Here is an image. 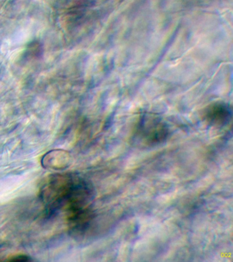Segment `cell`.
I'll return each instance as SVG.
<instances>
[{
	"instance_id": "1",
	"label": "cell",
	"mask_w": 233,
	"mask_h": 262,
	"mask_svg": "<svg viewBox=\"0 0 233 262\" xmlns=\"http://www.w3.org/2000/svg\"><path fill=\"white\" fill-rule=\"evenodd\" d=\"M40 196L49 213L64 209L69 222L93 211V186L79 176L69 174L52 176L43 186Z\"/></svg>"
},
{
	"instance_id": "3",
	"label": "cell",
	"mask_w": 233,
	"mask_h": 262,
	"mask_svg": "<svg viewBox=\"0 0 233 262\" xmlns=\"http://www.w3.org/2000/svg\"><path fill=\"white\" fill-rule=\"evenodd\" d=\"M206 120L212 124L222 126L226 124L231 118V112L226 104H215L208 108L206 113Z\"/></svg>"
},
{
	"instance_id": "2",
	"label": "cell",
	"mask_w": 233,
	"mask_h": 262,
	"mask_svg": "<svg viewBox=\"0 0 233 262\" xmlns=\"http://www.w3.org/2000/svg\"><path fill=\"white\" fill-rule=\"evenodd\" d=\"M138 138L147 145L158 144L164 141L168 131L164 123L154 116L145 117L138 128Z\"/></svg>"
}]
</instances>
